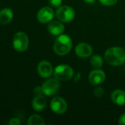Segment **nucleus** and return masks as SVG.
Masks as SVG:
<instances>
[{"instance_id":"obj_20","label":"nucleus","mask_w":125,"mask_h":125,"mask_svg":"<svg viewBox=\"0 0 125 125\" xmlns=\"http://www.w3.org/2000/svg\"><path fill=\"white\" fill-rule=\"evenodd\" d=\"M49 3L54 7H59L62 4V0H49Z\"/></svg>"},{"instance_id":"obj_6","label":"nucleus","mask_w":125,"mask_h":125,"mask_svg":"<svg viewBox=\"0 0 125 125\" xmlns=\"http://www.w3.org/2000/svg\"><path fill=\"white\" fill-rule=\"evenodd\" d=\"M60 88V83L57 78H50L46 81L43 86H42V90L43 92V94L46 96H52L55 94Z\"/></svg>"},{"instance_id":"obj_22","label":"nucleus","mask_w":125,"mask_h":125,"mask_svg":"<svg viewBox=\"0 0 125 125\" xmlns=\"http://www.w3.org/2000/svg\"><path fill=\"white\" fill-rule=\"evenodd\" d=\"M34 94L37 96V95H41L43 94V90H42V86L40 87V86H38L36 88H35L34 89Z\"/></svg>"},{"instance_id":"obj_3","label":"nucleus","mask_w":125,"mask_h":125,"mask_svg":"<svg viewBox=\"0 0 125 125\" xmlns=\"http://www.w3.org/2000/svg\"><path fill=\"white\" fill-rule=\"evenodd\" d=\"M13 48L18 52L25 51L29 47V38L27 35L23 31L15 33L13 40Z\"/></svg>"},{"instance_id":"obj_19","label":"nucleus","mask_w":125,"mask_h":125,"mask_svg":"<svg viewBox=\"0 0 125 125\" xmlns=\"http://www.w3.org/2000/svg\"><path fill=\"white\" fill-rule=\"evenodd\" d=\"M101 4L105 6H112L116 4L118 0H99Z\"/></svg>"},{"instance_id":"obj_13","label":"nucleus","mask_w":125,"mask_h":125,"mask_svg":"<svg viewBox=\"0 0 125 125\" xmlns=\"http://www.w3.org/2000/svg\"><path fill=\"white\" fill-rule=\"evenodd\" d=\"M32 106L33 109L36 111H43L46 106V99L44 96L37 95L35 97L32 102Z\"/></svg>"},{"instance_id":"obj_21","label":"nucleus","mask_w":125,"mask_h":125,"mask_svg":"<svg viewBox=\"0 0 125 125\" xmlns=\"http://www.w3.org/2000/svg\"><path fill=\"white\" fill-rule=\"evenodd\" d=\"M9 125H21V121L18 118H13L10 120Z\"/></svg>"},{"instance_id":"obj_12","label":"nucleus","mask_w":125,"mask_h":125,"mask_svg":"<svg viewBox=\"0 0 125 125\" xmlns=\"http://www.w3.org/2000/svg\"><path fill=\"white\" fill-rule=\"evenodd\" d=\"M48 31L52 35H60L64 31L65 27L61 21H51L48 25Z\"/></svg>"},{"instance_id":"obj_4","label":"nucleus","mask_w":125,"mask_h":125,"mask_svg":"<svg viewBox=\"0 0 125 125\" xmlns=\"http://www.w3.org/2000/svg\"><path fill=\"white\" fill-rule=\"evenodd\" d=\"M74 75L73 69L66 64H60L55 67L54 70V76L58 81H69Z\"/></svg>"},{"instance_id":"obj_1","label":"nucleus","mask_w":125,"mask_h":125,"mask_svg":"<svg viewBox=\"0 0 125 125\" xmlns=\"http://www.w3.org/2000/svg\"><path fill=\"white\" fill-rule=\"evenodd\" d=\"M105 59L111 65H122L125 62V51L121 47L110 48L105 53Z\"/></svg>"},{"instance_id":"obj_24","label":"nucleus","mask_w":125,"mask_h":125,"mask_svg":"<svg viewBox=\"0 0 125 125\" xmlns=\"http://www.w3.org/2000/svg\"><path fill=\"white\" fill-rule=\"evenodd\" d=\"M85 2H87V3H90V4H92V3H94V1H95V0H84Z\"/></svg>"},{"instance_id":"obj_10","label":"nucleus","mask_w":125,"mask_h":125,"mask_svg":"<svg viewBox=\"0 0 125 125\" xmlns=\"http://www.w3.org/2000/svg\"><path fill=\"white\" fill-rule=\"evenodd\" d=\"M75 53L80 58H88L91 56L93 48L87 42H80L75 48Z\"/></svg>"},{"instance_id":"obj_15","label":"nucleus","mask_w":125,"mask_h":125,"mask_svg":"<svg viewBox=\"0 0 125 125\" xmlns=\"http://www.w3.org/2000/svg\"><path fill=\"white\" fill-rule=\"evenodd\" d=\"M13 18V12L10 8H4L0 10V23L6 25L9 23Z\"/></svg>"},{"instance_id":"obj_9","label":"nucleus","mask_w":125,"mask_h":125,"mask_svg":"<svg viewBox=\"0 0 125 125\" xmlns=\"http://www.w3.org/2000/svg\"><path fill=\"white\" fill-rule=\"evenodd\" d=\"M54 18V10L49 7H42L37 14L38 21L41 23L50 22Z\"/></svg>"},{"instance_id":"obj_17","label":"nucleus","mask_w":125,"mask_h":125,"mask_svg":"<svg viewBox=\"0 0 125 125\" xmlns=\"http://www.w3.org/2000/svg\"><path fill=\"white\" fill-rule=\"evenodd\" d=\"M90 62L94 68H100L103 65L102 58L99 55H94L90 59Z\"/></svg>"},{"instance_id":"obj_11","label":"nucleus","mask_w":125,"mask_h":125,"mask_svg":"<svg viewBox=\"0 0 125 125\" xmlns=\"http://www.w3.org/2000/svg\"><path fill=\"white\" fill-rule=\"evenodd\" d=\"M38 73L39 75L43 78H47L52 75L53 73L52 65L47 61H41L38 64L37 67Z\"/></svg>"},{"instance_id":"obj_18","label":"nucleus","mask_w":125,"mask_h":125,"mask_svg":"<svg viewBox=\"0 0 125 125\" xmlns=\"http://www.w3.org/2000/svg\"><path fill=\"white\" fill-rule=\"evenodd\" d=\"M94 94L97 97H102L104 95V90L102 87H97L94 90Z\"/></svg>"},{"instance_id":"obj_5","label":"nucleus","mask_w":125,"mask_h":125,"mask_svg":"<svg viewBox=\"0 0 125 125\" xmlns=\"http://www.w3.org/2000/svg\"><path fill=\"white\" fill-rule=\"evenodd\" d=\"M57 18L64 23H68L71 21L75 17L74 10L69 6H61L59 7L56 10Z\"/></svg>"},{"instance_id":"obj_23","label":"nucleus","mask_w":125,"mask_h":125,"mask_svg":"<svg viewBox=\"0 0 125 125\" xmlns=\"http://www.w3.org/2000/svg\"><path fill=\"white\" fill-rule=\"evenodd\" d=\"M119 124L120 125H125V113L121 116L119 121Z\"/></svg>"},{"instance_id":"obj_2","label":"nucleus","mask_w":125,"mask_h":125,"mask_svg":"<svg viewBox=\"0 0 125 125\" xmlns=\"http://www.w3.org/2000/svg\"><path fill=\"white\" fill-rule=\"evenodd\" d=\"M72 48V40L67 34H60L55 41L53 50L56 54L64 56L67 54Z\"/></svg>"},{"instance_id":"obj_14","label":"nucleus","mask_w":125,"mask_h":125,"mask_svg":"<svg viewBox=\"0 0 125 125\" xmlns=\"http://www.w3.org/2000/svg\"><path fill=\"white\" fill-rule=\"evenodd\" d=\"M112 101L118 105H125V92L122 89H116L111 94Z\"/></svg>"},{"instance_id":"obj_16","label":"nucleus","mask_w":125,"mask_h":125,"mask_svg":"<svg viewBox=\"0 0 125 125\" xmlns=\"http://www.w3.org/2000/svg\"><path fill=\"white\" fill-rule=\"evenodd\" d=\"M27 124L29 125H45V122H44L43 119L41 116H40L39 115L33 114L29 118Z\"/></svg>"},{"instance_id":"obj_8","label":"nucleus","mask_w":125,"mask_h":125,"mask_svg":"<svg viewBox=\"0 0 125 125\" xmlns=\"http://www.w3.org/2000/svg\"><path fill=\"white\" fill-rule=\"evenodd\" d=\"M105 80V73L103 70L97 68L92 70L88 75L89 83L93 86H99Z\"/></svg>"},{"instance_id":"obj_7","label":"nucleus","mask_w":125,"mask_h":125,"mask_svg":"<svg viewBox=\"0 0 125 125\" xmlns=\"http://www.w3.org/2000/svg\"><path fill=\"white\" fill-rule=\"evenodd\" d=\"M52 111L57 114H63L67 111V103L66 100L60 97H54L50 103Z\"/></svg>"}]
</instances>
